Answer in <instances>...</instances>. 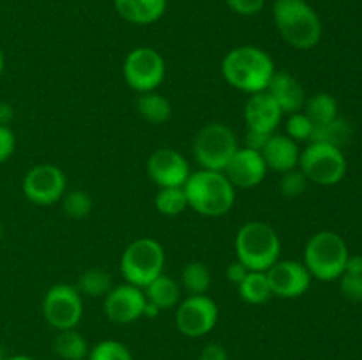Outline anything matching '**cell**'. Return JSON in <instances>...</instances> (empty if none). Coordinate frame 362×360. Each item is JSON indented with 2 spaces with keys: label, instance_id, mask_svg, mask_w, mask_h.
I'll return each instance as SVG.
<instances>
[{
  "label": "cell",
  "instance_id": "7",
  "mask_svg": "<svg viewBox=\"0 0 362 360\" xmlns=\"http://www.w3.org/2000/svg\"><path fill=\"white\" fill-rule=\"evenodd\" d=\"M237 148L239 140L235 133L221 122L205 124L193 140V155L202 169L225 172Z\"/></svg>",
  "mask_w": 362,
  "mask_h": 360
},
{
  "label": "cell",
  "instance_id": "30",
  "mask_svg": "<svg viewBox=\"0 0 362 360\" xmlns=\"http://www.w3.org/2000/svg\"><path fill=\"white\" fill-rule=\"evenodd\" d=\"M62 208L69 217L73 219H85L94 208V200L87 191L74 189L67 191L62 196Z\"/></svg>",
  "mask_w": 362,
  "mask_h": 360
},
{
  "label": "cell",
  "instance_id": "44",
  "mask_svg": "<svg viewBox=\"0 0 362 360\" xmlns=\"http://www.w3.org/2000/svg\"><path fill=\"white\" fill-rule=\"evenodd\" d=\"M0 360H4V352H2V344H0Z\"/></svg>",
  "mask_w": 362,
  "mask_h": 360
},
{
  "label": "cell",
  "instance_id": "12",
  "mask_svg": "<svg viewBox=\"0 0 362 360\" xmlns=\"http://www.w3.org/2000/svg\"><path fill=\"white\" fill-rule=\"evenodd\" d=\"M21 189L30 203L49 207L62 200L67 193V176L59 166L42 162L28 169L21 182Z\"/></svg>",
  "mask_w": 362,
  "mask_h": 360
},
{
  "label": "cell",
  "instance_id": "40",
  "mask_svg": "<svg viewBox=\"0 0 362 360\" xmlns=\"http://www.w3.org/2000/svg\"><path fill=\"white\" fill-rule=\"evenodd\" d=\"M343 274H352V275H362V256L361 254H350L346 260L345 272Z\"/></svg>",
  "mask_w": 362,
  "mask_h": 360
},
{
  "label": "cell",
  "instance_id": "45",
  "mask_svg": "<svg viewBox=\"0 0 362 360\" xmlns=\"http://www.w3.org/2000/svg\"><path fill=\"white\" fill-rule=\"evenodd\" d=\"M0 239H2V224H0Z\"/></svg>",
  "mask_w": 362,
  "mask_h": 360
},
{
  "label": "cell",
  "instance_id": "9",
  "mask_svg": "<svg viewBox=\"0 0 362 360\" xmlns=\"http://www.w3.org/2000/svg\"><path fill=\"white\" fill-rule=\"evenodd\" d=\"M126 83L138 94L158 90L166 78V62L161 53L148 46L131 49L122 64Z\"/></svg>",
  "mask_w": 362,
  "mask_h": 360
},
{
  "label": "cell",
  "instance_id": "38",
  "mask_svg": "<svg viewBox=\"0 0 362 360\" xmlns=\"http://www.w3.org/2000/svg\"><path fill=\"white\" fill-rule=\"evenodd\" d=\"M198 360H230L228 352L219 342H209L202 348Z\"/></svg>",
  "mask_w": 362,
  "mask_h": 360
},
{
  "label": "cell",
  "instance_id": "17",
  "mask_svg": "<svg viewBox=\"0 0 362 360\" xmlns=\"http://www.w3.org/2000/svg\"><path fill=\"white\" fill-rule=\"evenodd\" d=\"M283 120V112L267 90L257 92L247 97L244 104V124L246 129L258 133L274 134Z\"/></svg>",
  "mask_w": 362,
  "mask_h": 360
},
{
  "label": "cell",
  "instance_id": "25",
  "mask_svg": "<svg viewBox=\"0 0 362 360\" xmlns=\"http://www.w3.org/2000/svg\"><path fill=\"white\" fill-rule=\"evenodd\" d=\"M53 349L62 360H83L88 355V344L83 335L76 330H60L53 339Z\"/></svg>",
  "mask_w": 362,
  "mask_h": 360
},
{
  "label": "cell",
  "instance_id": "24",
  "mask_svg": "<svg viewBox=\"0 0 362 360\" xmlns=\"http://www.w3.org/2000/svg\"><path fill=\"white\" fill-rule=\"evenodd\" d=\"M303 112L315 126H324L338 119V101L329 92H317L304 102Z\"/></svg>",
  "mask_w": 362,
  "mask_h": 360
},
{
  "label": "cell",
  "instance_id": "11",
  "mask_svg": "<svg viewBox=\"0 0 362 360\" xmlns=\"http://www.w3.org/2000/svg\"><path fill=\"white\" fill-rule=\"evenodd\" d=\"M219 320V307L209 295H189L175 309V327L182 335L200 339L211 334Z\"/></svg>",
  "mask_w": 362,
  "mask_h": 360
},
{
  "label": "cell",
  "instance_id": "32",
  "mask_svg": "<svg viewBox=\"0 0 362 360\" xmlns=\"http://www.w3.org/2000/svg\"><path fill=\"white\" fill-rule=\"evenodd\" d=\"M313 129L315 124L311 122L310 116L304 112L290 113L285 122V134L288 138H292L293 141H297V143H300V141H310Z\"/></svg>",
  "mask_w": 362,
  "mask_h": 360
},
{
  "label": "cell",
  "instance_id": "34",
  "mask_svg": "<svg viewBox=\"0 0 362 360\" xmlns=\"http://www.w3.org/2000/svg\"><path fill=\"white\" fill-rule=\"evenodd\" d=\"M339 281V292L350 302H362V275L343 274Z\"/></svg>",
  "mask_w": 362,
  "mask_h": 360
},
{
  "label": "cell",
  "instance_id": "19",
  "mask_svg": "<svg viewBox=\"0 0 362 360\" xmlns=\"http://www.w3.org/2000/svg\"><path fill=\"white\" fill-rule=\"evenodd\" d=\"M262 155H264V161L269 169L276 173H285L299 166L300 148L299 143L286 134L274 133L265 143Z\"/></svg>",
  "mask_w": 362,
  "mask_h": 360
},
{
  "label": "cell",
  "instance_id": "42",
  "mask_svg": "<svg viewBox=\"0 0 362 360\" xmlns=\"http://www.w3.org/2000/svg\"><path fill=\"white\" fill-rule=\"evenodd\" d=\"M4 360H35V359H32V356H28V355H14V356H9V359H4Z\"/></svg>",
  "mask_w": 362,
  "mask_h": 360
},
{
  "label": "cell",
  "instance_id": "27",
  "mask_svg": "<svg viewBox=\"0 0 362 360\" xmlns=\"http://www.w3.org/2000/svg\"><path fill=\"white\" fill-rule=\"evenodd\" d=\"M180 282L189 295H207L212 284L211 270L204 261H189L182 268Z\"/></svg>",
  "mask_w": 362,
  "mask_h": 360
},
{
  "label": "cell",
  "instance_id": "26",
  "mask_svg": "<svg viewBox=\"0 0 362 360\" xmlns=\"http://www.w3.org/2000/svg\"><path fill=\"white\" fill-rule=\"evenodd\" d=\"M76 289L81 296H90V299H105L106 293L113 288L112 275L103 268H88L78 277Z\"/></svg>",
  "mask_w": 362,
  "mask_h": 360
},
{
  "label": "cell",
  "instance_id": "43",
  "mask_svg": "<svg viewBox=\"0 0 362 360\" xmlns=\"http://www.w3.org/2000/svg\"><path fill=\"white\" fill-rule=\"evenodd\" d=\"M4 67H6V56H4L2 48H0V76H2L4 73Z\"/></svg>",
  "mask_w": 362,
  "mask_h": 360
},
{
  "label": "cell",
  "instance_id": "21",
  "mask_svg": "<svg viewBox=\"0 0 362 360\" xmlns=\"http://www.w3.org/2000/svg\"><path fill=\"white\" fill-rule=\"evenodd\" d=\"M144 293L147 296V302L154 304L161 311L173 309L180 302V284L165 272L152 282H148L144 288Z\"/></svg>",
  "mask_w": 362,
  "mask_h": 360
},
{
  "label": "cell",
  "instance_id": "8",
  "mask_svg": "<svg viewBox=\"0 0 362 360\" xmlns=\"http://www.w3.org/2000/svg\"><path fill=\"white\" fill-rule=\"evenodd\" d=\"M297 168L311 184L324 187L336 186L346 175V157L339 147L310 141L308 147L300 150Z\"/></svg>",
  "mask_w": 362,
  "mask_h": 360
},
{
  "label": "cell",
  "instance_id": "33",
  "mask_svg": "<svg viewBox=\"0 0 362 360\" xmlns=\"http://www.w3.org/2000/svg\"><path fill=\"white\" fill-rule=\"evenodd\" d=\"M308 184H310V180L306 179V175L299 168H296L281 173L279 191H281V194L285 198H299L308 189Z\"/></svg>",
  "mask_w": 362,
  "mask_h": 360
},
{
  "label": "cell",
  "instance_id": "14",
  "mask_svg": "<svg viewBox=\"0 0 362 360\" xmlns=\"http://www.w3.org/2000/svg\"><path fill=\"white\" fill-rule=\"evenodd\" d=\"M265 274H267L272 296L286 300L303 296L304 293H308L313 281L303 261L281 260V258Z\"/></svg>",
  "mask_w": 362,
  "mask_h": 360
},
{
  "label": "cell",
  "instance_id": "20",
  "mask_svg": "<svg viewBox=\"0 0 362 360\" xmlns=\"http://www.w3.org/2000/svg\"><path fill=\"white\" fill-rule=\"evenodd\" d=\"M117 14L131 25H152L161 20L168 0H113Z\"/></svg>",
  "mask_w": 362,
  "mask_h": 360
},
{
  "label": "cell",
  "instance_id": "39",
  "mask_svg": "<svg viewBox=\"0 0 362 360\" xmlns=\"http://www.w3.org/2000/svg\"><path fill=\"white\" fill-rule=\"evenodd\" d=\"M269 138H271V134L246 129V136H244V143L246 145H244V147L251 148V150L262 152L264 150V147H265V143H267Z\"/></svg>",
  "mask_w": 362,
  "mask_h": 360
},
{
  "label": "cell",
  "instance_id": "46",
  "mask_svg": "<svg viewBox=\"0 0 362 360\" xmlns=\"http://www.w3.org/2000/svg\"><path fill=\"white\" fill-rule=\"evenodd\" d=\"M83 360H87V359H83Z\"/></svg>",
  "mask_w": 362,
  "mask_h": 360
},
{
  "label": "cell",
  "instance_id": "18",
  "mask_svg": "<svg viewBox=\"0 0 362 360\" xmlns=\"http://www.w3.org/2000/svg\"><path fill=\"white\" fill-rule=\"evenodd\" d=\"M267 92L272 95L278 106L281 108L283 115H290V113L303 112L304 102H306V92H304L303 85L297 81L293 74L288 71H276L272 76L271 83H269Z\"/></svg>",
  "mask_w": 362,
  "mask_h": 360
},
{
  "label": "cell",
  "instance_id": "36",
  "mask_svg": "<svg viewBox=\"0 0 362 360\" xmlns=\"http://www.w3.org/2000/svg\"><path fill=\"white\" fill-rule=\"evenodd\" d=\"M16 150V134L9 126H0V164L9 161Z\"/></svg>",
  "mask_w": 362,
  "mask_h": 360
},
{
  "label": "cell",
  "instance_id": "2",
  "mask_svg": "<svg viewBox=\"0 0 362 360\" xmlns=\"http://www.w3.org/2000/svg\"><path fill=\"white\" fill-rule=\"evenodd\" d=\"M272 20L283 41L292 48L306 52L322 41L324 25L306 0H276Z\"/></svg>",
  "mask_w": 362,
  "mask_h": 360
},
{
  "label": "cell",
  "instance_id": "22",
  "mask_svg": "<svg viewBox=\"0 0 362 360\" xmlns=\"http://www.w3.org/2000/svg\"><path fill=\"white\" fill-rule=\"evenodd\" d=\"M136 108L141 119L147 120L152 126H161V124H166L172 119V102L165 95L159 94L158 90L140 94L136 101Z\"/></svg>",
  "mask_w": 362,
  "mask_h": 360
},
{
  "label": "cell",
  "instance_id": "37",
  "mask_svg": "<svg viewBox=\"0 0 362 360\" xmlns=\"http://www.w3.org/2000/svg\"><path fill=\"white\" fill-rule=\"evenodd\" d=\"M247 274H250V268H247L243 261L237 260V258L233 261H230L228 267H226V279L235 286L240 284Z\"/></svg>",
  "mask_w": 362,
  "mask_h": 360
},
{
  "label": "cell",
  "instance_id": "28",
  "mask_svg": "<svg viewBox=\"0 0 362 360\" xmlns=\"http://www.w3.org/2000/svg\"><path fill=\"white\" fill-rule=\"evenodd\" d=\"M154 205L159 214L166 217H175L189 208L184 187H159Z\"/></svg>",
  "mask_w": 362,
  "mask_h": 360
},
{
  "label": "cell",
  "instance_id": "13",
  "mask_svg": "<svg viewBox=\"0 0 362 360\" xmlns=\"http://www.w3.org/2000/svg\"><path fill=\"white\" fill-rule=\"evenodd\" d=\"M145 306H147V296L144 288H138L129 282L113 286L103 299L105 316L117 325H129L144 318Z\"/></svg>",
  "mask_w": 362,
  "mask_h": 360
},
{
  "label": "cell",
  "instance_id": "4",
  "mask_svg": "<svg viewBox=\"0 0 362 360\" xmlns=\"http://www.w3.org/2000/svg\"><path fill=\"white\" fill-rule=\"evenodd\" d=\"M350 251L339 233L322 229L308 239L303 253V263L311 277L322 282L336 281L345 272Z\"/></svg>",
  "mask_w": 362,
  "mask_h": 360
},
{
  "label": "cell",
  "instance_id": "31",
  "mask_svg": "<svg viewBox=\"0 0 362 360\" xmlns=\"http://www.w3.org/2000/svg\"><path fill=\"white\" fill-rule=\"evenodd\" d=\"M87 360H133V353L124 342L105 339L88 349Z\"/></svg>",
  "mask_w": 362,
  "mask_h": 360
},
{
  "label": "cell",
  "instance_id": "35",
  "mask_svg": "<svg viewBox=\"0 0 362 360\" xmlns=\"http://www.w3.org/2000/svg\"><path fill=\"white\" fill-rule=\"evenodd\" d=\"M225 2L228 9L239 16H255L265 7V0H225Z\"/></svg>",
  "mask_w": 362,
  "mask_h": 360
},
{
  "label": "cell",
  "instance_id": "1",
  "mask_svg": "<svg viewBox=\"0 0 362 360\" xmlns=\"http://www.w3.org/2000/svg\"><path fill=\"white\" fill-rule=\"evenodd\" d=\"M274 73L272 56L258 46H237L221 60V74L226 83L250 95L267 90Z\"/></svg>",
  "mask_w": 362,
  "mask_h": 360
},
{
  "label": "cell",
  "instance_id": "10",
  "mask_svg": "<svg viewBox=\"0 0 362 360\" xmlns=\"http://www.w3.org/2000/svg\"><path fill=\"white\" fill-rule=\"evenodd\" d=\"M42 316L57 332L71 330L83 318V296L74 284H53L42 299Z\"/></svg>",
  "mask_w": 362,
  "mask_h": 360
},
{
  "label": "cell",
  "instance_id": "16",
  "mask_svg": "<svg viewBox=\"0 0 362 360\" xmlns=\"http://www.w3.org/2000/svg\"><path fill=\"white\" fill-rule=\"evenodd\" d=\"M269 168L264 161L262 152L251 150L247 147H239L233 157L225 168V175L233 187L239 189H251V187L260 186L265 180Z\"/></svg>",
  "mask_w": 362,
  "mask_h": 360
},
{
  "label": "cell",
  "instance_id": "29",
  "mask_svg": "<svg viewBox=\"0 0 362 360\" xmlns=\"http://www.w3.org/2000/svg\"><path fill=\"white\" fill-rule=\"evenodd\" d=\"M352 136V127L345 119L338 116L332 122L324 124V126H315L313 134L310 141H318V143H329L341 148Z\"/></svg>",
  "mask_w": 362,
  "mask_h": 360
},
{
  "label": "cell",
  "instance_id": "5",
  "mask_svg": "<svg viewBox=\"0 0 362 360\" xmlns=\"http://www.w3.org/2000/svg\"><path fill=\"white\" fill-rule=\"evenodd\" d=\"M237 260L250 270L267 272L281 256V240L276 229L264 221H247L235 235Z\"/></svg>",
  "mask_w": 362,
  "mask_h": 360
},
{
  "label": "cell",
  "instance_id": "3",
  "mask_svg": "<svg viewBox=\"0 0 362 360\" xmlns=\"http://www.w3.org/2000/svg\"><path fill=\"white\" fill-rule=\"evenodd\" d=\"M187 205L204 217H221L235 205V187L223 172L197 169L184 184Z\"/></svg>",
  "mask_w": 362,
  "mask_h": 360
},
{
  "label": "cell",
  "instance_id": "6",
  "mask_svg": "<svg viewBox=\"0 0 362 360\" xmlns=\"http://www.w3.org/2000/svg\"><path fill=\"white\" fill-rule=\"evenodd\" d=\"M166 254L161 244L151 236H140L124 249L120 274L129 284L145 288L165 270Z\"/></svg>",
  "mask_w": 362,
  "mask_h": 360
},
{
  "label": "cell",
  "instance_id": "23",
  "mask_svg": "<svg viewBox=\"0 0 362 360\" xmlns=\"http://www.w3.org/2000/svg\"><path fill=\"white\" fill-rule=\"evenodd\" d=\"M240 299L250 306H262L272 299L271 286L265 272L250 270V274L243 279L240 284H237Z\"/></svg>",
  "mask_w": 362,
  "mask_h": 360
},
{
  "label": "cell",
  "instance_id": "41",
  "mask_svg": "<svg viewBox=\"0 0 362 360\" xmlns=\"http://www.w3.org/2000/svg\"><path fill=\"white\" fill-rule=\"evenodd\" d=\"M14 119V108L11 102L0 101V126H9Z\"/></svg>",
  "mask_w": 362,
  "mask_h": 360
},
{
  "label": "cell",
  "instance_id": "15",
  "mask_svg": "<svg viewBox=\"0 0 362 360\" xmlns=\"http://www.w3.org/2000/svg\"><path fill=\"white\" fill-rule=\"evenodd\" d=\"M147 175L158 187H184L189 179V162L175 148L161 147L147 159Z\"/></svg>",
  "mask_w": 362,
  "mask_h": 360
}]
</instances>
